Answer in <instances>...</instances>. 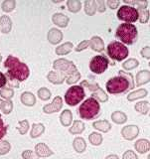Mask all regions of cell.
I'll return each instance as SVG.
<instances>
[{"label": "cell", "instance_id": "1", "mask_svg": "<svg viewBox=\"0 0 150 159\" xmlns=\"http://www.w3.org/2000/svg\"><path fill=\"white\" fill-rule=\"evenodd\" d=\"M134 87L135 84H134L132 74L124 71H119L118 76L109 79L106 84L107 91L111 94L125 93Z\"/></svg>", "mask_w": 150, "mask_h": 159}, {"label": "cell", "instance_id": "2", "mask_svg": "<svg viewBox=\"0 0 150 159\" xmlns=\"http://www.w3.org/2000/svg\"><path fill=\"white\" fill-rule=\"evenodd\" d=\"M4 67L7 69L6 78L17 82H24L30 76V70L25 63L21 62L18 58L9 55L4 62Z\"/></svg>", "mask_w": 150, "mask_h": 159}, {"label": "cell", "instance_id": "3", "mask_svg": "<svg viewBox=\"0 0 150 159\" xmlns=\"http://www.w3.org/2000/svg\"><path fill=\"white\" fill-rule=\"evenodd\" d=\"M78 114L82 119L92 120L96 119L101 114V104L93 98H89L84 101L78 109Z\"/></svg>", "mask_w": 150, "mask_h": 159}, {"label": "cell", "instance_id": "4", "mask_svg": "<svg viewBox=\"0 0 150 159\" xmlns=\"http://www.w3.org/2000/svg\"><path fill=\"white\" fill-rule=\"evenodd\" d=\"M116 37L123 45H133L138 38L137 28L134 24L122 23L116 28Z\"/></svg>", "mask_w": 150, "mask_h": 159}, {"label": "cell", "instance_id": "5", "mask_svg": "<svg viewBox=\"0 0 150 159\" xmlns=\"http://www.w3.org/2000/svg\"><path fill=\"white\" fill-rule=\"evenodd\" d=\"M107 53L111 59L117 62H121L127 58L129 50L125 45H123L119 41H113L107 45Z\"/></svg>", "mask_w": 150, "mask_h": 159}, {"label": "cell", "instance_id": "6", "mask_svg": "<svg viewBox=\"0 0 150 159\" xmlns=\"http://www.w3.org/2000/svg\"><path fill=\"white\" fill-rule=\"evenodd\" d=\"M86 97L84 89L81 86H72L65 93V102L70 107H76Z\"/></svg>", "mask_w": 150, "mask_h": 159}, {"label": "cell", "instance_id": "7", "mask_svg": "<svg viewBox=\"0 0 150 159\" xmlns=\"http://www.w3.org/2000/svg\"><path fill=\"white\" fill-rule=\"evenodd\" d=\"M81 87H86L89 89V91L92 92V98H96L98 102H106L108 101V96L107 93L103 91V89L99 87V84L96 83L94 81L89 82L88 80L86 81H83L80 84Z\"/></svg>", "mask_w": 150, "mask_h": 159}, {"label": "cell", "instance_id": "8", "mask_svg": "<svg viewBox=\"0 0 150 159\" xmlns=\"http://www.w3.org/2000/svg\"><path fill=\"white\" fill-rule=\"evenodd\" d=\"M117 18L125 23H134L138 20V11L135 7L122 5L117 10Z\"/></svg>", "mask_w": 150, "mask_h": 159}, {"label": "cell", "instance_id": "9", "mask_svg": "<svg viewBox=\"0 0 150 159\" xmlns=\"http://www.w3.org/2000/svg\"><path fill=\"white\" fill-rule=\"evenodd\" d=\"M109 66L108 59L104 55L94 56L89 62V70L96 75H102L107 71Z\"/></svg>", "mask_w": 150, "mask_h": 159}, {"label": "cell", "instance_id": "10", "mask_svg": "<svg viewBox=\"0 0 150 159\" xmlns=\"http://www.w3.org/2000/svg\"><path fill=\"white\" fill-rule=\"evenodd\" d=\"M53 68L55 69V71H58V72H61L63 73L66 78L71 75L72 73L76 72L77 71V67L72 61L67 59H57L56 61H54L53 63Z\"/></svg>", "mask_w": 150, "mask_h": 159}, {"label": "cell", "instance_id": "11", "mask_svg": "<svg viewBox=\"0 0 150 159\" xmlns=\"http://www.w3.org/2000/svg\"><path fill=\"white\" fill-rule=\"evenodd\" d=\"M121 135L122 137L125 139V140L131 141L134 140L139 134V128L137 125H134V124H129V125L123 126L121 129Z\"/></svg>", "mask_w": 150, "mask_h": 159}, {"label": "cell", "instance_id": "12", "mask_svg": "<svg viewBox=\"0 0 150 159\" xmlns=\"http://www.w3.org/2000/svg\"><path fill=\"white\" fill-rule=\"evenodd\" d=\"M62 107H63V98L58 96L53 99L51 103H48L43 107V111L47 114H51L60 111Z\"/></svg>", "mask_w": 150, "mask_h": 159}, {"label": "cell", "instance_id": "13", "mask_svg": "<svg viewBox=\"0 0 150 159\" xmlns=\"http://www.w3.org/2000/svg\"><path fill=\"white\" fill-rule=\"evenodd\" d=\"M63 33L61 30H59L57 28H51L49 30V32L47 34V39L50 44L52 45H57L59 43L62 42L63 40Z\"/></svg>", "mask_w": 150, "mask_h": 159}, {"label": "cell", "instance_id": "14", "mask_svg": "<svg viewBox=\"0 0 150 159\" xmlns=\"http://www.w3.org/2000/svg\"><path fill=\"white\" fill-rule=\"evenodd\" d=\"M35 153L37 154L38 157H49L53 155L54 151L46 143L40 142L35 145Z\"/></svg>", "mask_w": 150, "mask_h": 159}, {"label": "cell", "instance_id": "15", "mask_svg": "<svg viewBox=\"0 0 150 159\" xmlns=\"http://www.w3.org/2000/svg\"><path fill=\"white\" fill-rule=\"evenodd\" d=\"M47 79L48 81L54 84H62L64 83V81H66V76L61 73V72H58V71H51L49 72L47 75Z\"/></svg>", "mask_w": 150, "mask_h": 159}, {"label": "cell", "instance_id": "16", "mask_svg": "<svg viewBox=\"0 0 150 159\" xmlns=\"http://www.w3.org/2000/svg\"><path fill=\"white\" fill-rule=\"evenodd\" d=\"M52 21L60 28H66L70 22V18L63 13H55L52 16Z\"/></svg>", "mask_w": 150, "mask_h": 159}, {"label": "cell", "instance_id": "17", "mask_svg": "<svg viewBox=\"0 0 150 159\" xmlns=\"http://www.w3.org/2000/svg\"><path fill=\"white\" fill-rule=\"evenodd\" d=\"M89 47L92 48L93 51H96L101 53L104 50V42L99 36H93L91 40H89Z\"/></svg>", "mask_w": 150, "mask_h": 159}, {"label": "cell", "instance_id": "18", "mask_svg": "<svg viewBox=\"0 0 150 159\" xmlns=\"http://www.w3.org/2000/svg\"><path fill=\"white\" fill-rule=\"evenodd\" d=\"M134 148H135V150L140 154L147 153L150 149L149 140L148 139H145V138L138 139V140H136L135 143H134Z\"/></svg>", "mask_w": 150, "mask_h": 159}, {"label": "cell", "instance_id": "19", "mask_svg": "<svg viewBox=\"0 0 150 159\" xmlns=\"http://www.w3.org/2000/svg\"><path fill=\"white\" fill-rule=\"evenodd\" d=\"M135 81H136V86L140 87L142 84H145L149 83L150 81V72L148 70H141L136 74L135 77Z\"/></svg>", "mask_w": 150, "mask_h": 159}, {"label": "cell", "instance_id": "20", "mask_svg": "<svg viewBox=\"0 0 150 159\" xmlns=\"http://www.w3.org/2000/svg\"><path fill=\"white\" fill-rule=\"evenodd\" d=\"M12 29V21L7 15H2L0 17V31L3 34H8Z\"/></svg>", "mask_w": 150, "mask_h": 159}, {"label": "cell", "instance_id": "21", "mask_svg": "<svg viewBox=\"0 0 150 159\" xmlns=\"http://www.w3.org/2000/svg\"><path fill=\"white\" fill-rule=\"evenodd\" d=\"M73 121V113L70 109H64L60 114V122L63 126L69 127Z\"/></svg>", "mask_w": 150, "mask_h": 159}, {"label": "cell", "instance_id": "22", "mask_svg": "<svg viewBox=\"0 0 150 159\" xmlns=\"http://www.w3.org/2000/svg\"><path fill=\"white\" fill-rule=\"evenodd\" d=\"M93 127L94 129H97V130L101 131V132H103V133H107L108 132L109 130L111 129V123L109 122L108 120H106V119H103V120H97L93 123Z\"/></svg>", "mask_w": 150, "mask_h": 159}, {"label": "cell", "instance_id": "23", "mask_svg": "<svg viewBox=\"0 0 150 159\" xmlns=\"http://www.w3.org/2000/svg\"><path fill=\"white\" fill-rule=\"evenodd\" d=\"M21 102L26 107H33L36 103V97L31 92H24L21 93Z\"/></svg>", "mask_w": 150, "mask_h": 159}, {"label": "cell", "instance_id": "24", "mask_svg": "<svg viewBox=\"0 0 150 159\" xmlns=\"http://www.w3.org/2000/svg\"><path fill=\"white\" fill-rule=\"evenodd\" d=\"M73 147L77 153H84L87 150V142L83 137H76L73 141Z\"/></svg>", "mask_w": 150, "mask_h": 159}, {"label": "cell", "instance_id": "25", "mask_svg": "<svg viewBox=\"0 0 150 159\" xmlns=\"http://www.w3.org/2000/svg\"><path fill=\"white\" fill-rule=\"evenodd\" d=\"M73 48H74V44L72 42H66L58 46L56 50H55V52H56V54L59 55V56H65V55L71 53Z\"/></svg>", "mask_w": 150, "mask_h": 159}, {"label": "cell", "instance_id": "26", "mask_svg": "<svg viewBox=\"0 0 150 159\" xmlns=\"http://www.w3.org/2000/svg\"><path fill=\"white\" fill-rule=\"evenodd\" d=\"M111 120L116 124H123L127 121V116L121 111H116L111 113Z\"/></svg>", "mask_w": 150, "mask_h": 159}, {"label": "cell", "instance_id": "27", "mask_svg": "<svg viewBox=\"0 0 150 159\" xmlns=\"http://www.w3.org/2000/svg\"><path fill=\"white\" fill-rule=\"evenodd\" d=\"M148 94V92L147 89H139L137 91H134L132 93H130L127 96V101L128 102H134L136 101V99H139V98H145Z\"/></svg>", "mask_w": 150, "mask_h": 159}, {"label": "cell", "instance_id": "28", "mask_svg": "<svg viewBox=\"0 0 150 159\" xmlns=\"http://www.w3.org/2000/svg\"><path fill=\"white\" fill-rule=\"evenodd\" d=\"M45 131V125L43 123H33L31 131H30V136L31 138H37L41 136Z\"/></svg>", "mask_w": 150, "mask_h": 159}, {"label": "cell", "instance_id": "29", "mask_svg": "<svg viewBox=\"0 0 150 159\" xmlns=\"http://www.w3.org/2000/svg\"><path fill=\"white\" fill-rule=\"evenodd\" d=\"M84 12L89 16H93L97 12V3L96 0H86L84 3Z\"/></svg>", "mask_w": 150, "mask_h": 159}, {"label": "cell", "instance_id": "30", "mask_svg": "<svg viewBox=\"0 0 150 159\" xmlns=\"http://www.w3.org/2000/svg\"><path fill=\"white\" fill-rule=\"evenodd\" d=\"M84 123L82 120H75L73 122V125L70 127L69 129V132L74 134V135H77V134H81L82 132H84Z\"/></svg>", "mask_w": 150, "mask_h": 159}, {"label": "cell", "instance_id": "31", "mask_svg": "<svg viewBox=\"0 0 150 159\" xmlns=\"http://www.w3.org/2000/svg\"><path fill=\"white\" fill-rule=\"evenodd\" d=\"M123 3L124 5H128V6H131L134 7L136 6L137 10H140V9H146L147 5H148V1L146 0H123Z\"/></svg>", "mask_w": 150, "mask_h": 159}, {"label": "cell", "instance_id": "32", "mask_svg": "<svg viewBox=\"0 0 150 159\" xmlns=\"http://www.w3.org/2000/svg\"><path fill=\"white\" fill-rule=\"evenodd\" d=\"M134 109H135L138 113L146 116L149 112V102L147 101L138 102L135 103V106H134Z\"/></svg>", "mask_w": 150, "mask_h": 159}, {"label": "cell", "instance_id": "33", "mask_svg": "<svg viewBox=\"0 0 150 159\" xmlns=\"http://www.w3.org/2000/svg\"><path fill=\"white\" fill-rule=\"evenodd\" d=\"M89 141L93 146H99L103 141V136L98 132H92L89 136Z\"/></svg>", "mask_w": 150, "mask_h": 159}, {"label": "cell", "instance_id": "34", "mask_svg": "<svg viewBox=\"0 0 150 159\" xmlns=\"http://www.w3.org/2000/svg\"><path fill=\"white\" fill-rule=\"evenodd\" d=\"M67 7L70 12L78 13L82 9V2L80 0H68Z\"/></svg>", "mask_w": 150, "mask_h": 159}, {"label": "cell", "instance_id": "35", "mask_svg": "<svg viewBox=\"0 0 150 159\" xmlns=\"http://www.w3.org/2000/svg\"><path fill=\"white\" fill-rule=\"evenodd\" d=\"M139 66V61L137 59H134V58H130V59H127L125 62L122 64V68L126 71H131V70L135 69Z\"/></svg>", "mask_w": 150, "mask_h": 159}, {"label": "cell", "instance_id": "36", "mask_svg": "<svg viewBox=\"0 0 150 159\" xmlns=\"http://www.w3.org/2000/svg\"><path fill=\"white\" fill-rule=\"evenodd\" d=\"M15 7H16V1L15 0H4L1 4V9L6 13L12 12Z\"/></svg>", "mask_w": 150, "mask_h": 159}, {"label": "cell", "instance_id": "37", "mask_svg": "<svg viewBox=\"0 0 150 159\" xmlns=\"http://www.w3.org/2000/svg\"><path fill=\"white\" fill-rule=\"evenodd\" d=\"M37 94H38V97H39L40 99H41V101L46 102V101H48V99L51 98L52 93H51V91H50L49 89L43 87V88H40V89H38Z\"/></svg>", "mask_w": 150, "mask_h": 159}, {"label": "cell", "instance_id": "38", "mask_svg": "<svg viewBox=\"0 0 150 159\" xmlns=\"http://www.w3.org/2000/svg\"><path fill=\"white\" fill-rule=\"evenodd\" d=\"M14 96V91L13 89L9 87H4L2 89H0V97L5 98V101H9Z\"/></svg>", "mask_w": 150, "mask_h": 159}, {"label": "cell", "instance_id": "39", "mask_svg": "<svg viewBox=\"0 0 150 159\" xmlns=\"http://www.w3.org/2000/svg\"><path fill=\"white\" fill-rule=\"evenodd\" d=\"M80 79H81V73L77 70L76 72L72 73L66 78V83L68 84H77L80 81Z\"/></svg>", "mask_w": 150, "mask_h": 159}, {"label": "cell", "instance_id": "40", "mask_svg": "<svg viewBox=\"0 0 150 159\" xmlns=\"http://www.w3.org/2000/svg\"><path fill=\"white\" fill-rule=\"evenodd\" d=\"M138 11V20L141 24H145L149 21V10L148 9H140Z\"/></svg>", "mask_w": 150, "mask_h": 159}, {"label": "cell", "instance_id": "41", "mask_svg": "<svg viewBox=\"0 0 150 159\" xmlns=\"http://www.w3.org/2000/svg\"><path fill=\"white\" fill-rule=\"evenodd\" d=\"M30 125H29V121L27 119H24V120H21L18 122V125H17V130L18 132L21 134V135H24V134H26L28 129H29Z\"/></svg>", "mask_w": 150, "mask_h": 159}, {"label": "cell", "instance_id": "42", "mask_svg": "<svg viewBox=\"0 0 150 159\" xmlns=\"http://www.w3.org/2000/svg\"><path fill=\"white\" fill-rule=\"evenodd\" d=\"M0 109H1V111L4 114H9L11 112L13 109V102H11V99H9V101H3Z\"/></svg>", "mask_w": 150, "mask_h": 159}, {"label": "cell", "instance_id": "43", "mask_svg": "<svg viewBox=\"0 0 150 159\" xmlns=\"http://www.w3.org/2000/svg\"><path fill=\"white\" fill-rule=\"evenodd\" d=\"M11 145L8 140H0V155H5V154L9 153Z\"/></svg>", "mask_w": 150, "mask_h": 159}, {"label": "cell", "instance_id": "44", "mask_svg": "<svg viewBox=\"0 0 150 159\" xmlns=\"http://www.w3.org/2000/svg\"><path fill=\"white\" fill-rule=\"evenodd\" d=\"M21 156L23 159H38L39 158L36 153L32 150H29V149L24 150L21 154Z\"/></svg>", "mask_w": 150, "mask_h": 159}, {"label": "cell", "instance_id": "45", "mask_svg": "<svg viewBox=\"0 0 150 159\" xmlns=\"http://www.w3.org/2000/svg\"><path fill=\"white\" fill-rule=\"evenodd\" d=\"M8 127L9 125H6V124H4V121L1 117V114H0V140L6 135L7 133V130H8Z\"/></svg>", "mask_w": 150, "mask_h": 159}, {"label": "cell", "instance_id": "46", "mask_svg": "<svg viewBox=\"0 0 150 159\" xmlns=\"http://www.w3.org/2000/svg\"><path fill=\"white\" fill-rule=\"evenodd\" d=\"M89 47V40H84V41H82L76 48H75V51H76V52H82V51H84V50L88 49Z\"/></svg>", "mask_w": 150, "mask_h": 159}, {"label": "cell", "instance_id": "47", "mask_svg": "<svg viewBox=\"0 0 150 159\" xmlns=\"http://www.w3.org/2000/svg\"><path fill=\"white\" fill-rule=\"evenodd\" d=\"M122 159H138L137 154L132 150H127L123 153Z\"/></svg>", "mask_w": 150, "mask_h": 159}, {"label": "cell", "instance_id": "48", "mask_svg": "<svg viewBox=\"0 0 150 159\" xmlns=\"http://www.w3.org/2000/svg\"><path fill=\"white\" fill-rule=\"evenodd\" d=\"M97 3V11H98L99 13H103L106 11V2L103 0H96Z\"/></svg>", "mask_w": 150, "mask_h": 159}, {"label": "cell", "instance_id": "49", "mask_svg": "<svg viewBox=\"0 0 150 159\" xmlns=\"http://www.w3.org/2000/svg\"><path fill=\"white\" fill-rule=\"evenodd\" d=\"M107 4L109 8L114 10V9L118 8V6L120 5V1H118V0H107Z\"/></svg>", "mask_w": 150, "mask_h": 159}, {"label": "cell", "instance_id": "50", "mask_svg": "<svg viewBox=\"0 0 150 159\" xmlns=\"http://www.w3.org/2000/svg\"><path fill=\"white\" fill-rule=\"evenodd\" d=\"M140 54H141V56L143 58L149 60L150 59V48H149V46H146V47L142 48V50L140 51Z\"/></svg>", "mask_w": 150, "mask_h": 159}, {"label": "cell", "instance_id": "51", "mask_svg": "<svg viewBox=\"0 0 150 159\" xmlns=\"http://www.w3.org/2000/svg\"><path fill=\"white\" fill-rule=\"evenodd\" d=\"M6 84H7V78H6V76H5L3 73L0 72V89L4 88V86Z\"/></svg>", "mask_w": 150, "mask_h": 159}, {"label": "cell", "instance_id": "52", "mask_svg": "<svg viewBox=\"0 0 150 159\" xmlns=\"http://www.w3.org/2000/svg\"><path fill=\"white\" fill-rule=\"evenodd\" d=\"M106 159H119V157L116 155V154H111V155L107 156Z\"/></svg>", "mask_w": 150, "mask_h": 159}, {"label": "cell", "instance_id": "53", "mask_svg": "<svg viewBox=\"0 0 150 159\" xmlns=\"http://www.w3.org/2000/svg\"><path fill=\"white\" fill-rule=\"evenodd\" d=\"M53 2L54 3H60V2H62V0H53Z\"/></svg>", "mask_w": 150, "mask_h": 159}, {"label": "cell", "instance_id": "54", "mask_svg": "<svg viewBox=\"0 0 150 159\" xmlns=\"http://www.w3.org/2000/svg\"><path fill=\"white\" fill-rule=\"evenodd\" d=\"M2 102H3V101L1 98H0V108H1V106H2Z\"/></svg>", "mask_w": 150, "mask_h": 159}, {"label": "cell", "instance_id": "55", "mask_svg": "<svg viewBox=\"0 0 150 159\" xmlns=\"http://www.w3.org/2000/svg\"><path fill=\"white\" fill-rule=\"evenodd\" d=\"M1 60H2V56H1V54H0V62H1Z\"/></svg>", "mask_w": 150, "mask_h": 159}]
</instances>
